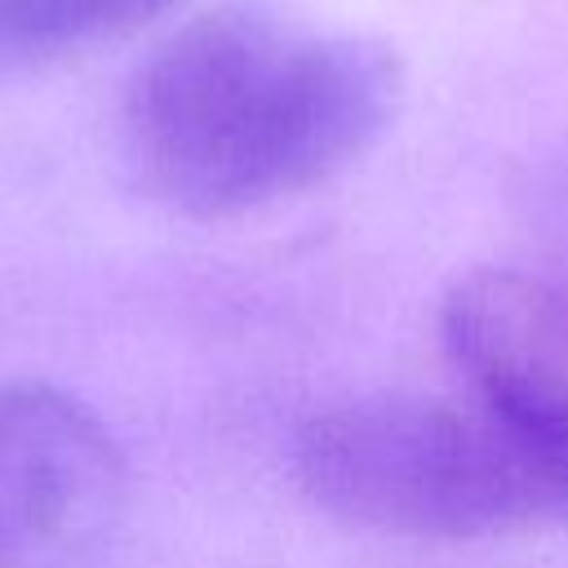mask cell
<instances>
[{"mask_svg": "<svg viewBox=\"0 0 568 568\" xmlns=\"http://www.w3.org/2000/svg\"><path fill=\"white\" fill-rule=\"evenodd\" d=\"M404 102L399 53L297 0H213L129 75L120 160L182 217H240L359 164Z\"/></svg>", "mask_w": 568, "mask_h": 568, "instance_id": "obj_1", "label": "cell"}, {"mask_svg": "<svg viewBox=\"0 0 568 568\" xmlns=\"http://www.w3.org/2000/svg\"><path fill=\"white\" fill-rule=\"evenodd\" d=\"M288 462L311 506L382 537L475 541L564 524L524 444L475 399H342L297 426Z\"/></svg>", "mask_w": 568, "mask_h": 568, "instance_id": "obj_2", "label": "cell"}, {"mask_svg": "<svg viewBox=\"0 0 568 568\" xmlns=\"http://www.w3.org/2000/svg\"><path fill=\"white\" fill-rule=\"evenodd\" d=\"M124 457L67 386H0V568H75L115 524Z\"/></svg>", "mask_w": 568, "mask_h": 568, "instance_id": "obj_3", "label": "cell"}, {"mask_svg": "<svg viewBox=\"0 0 568 568\" xmlns=\"http://www.w3.org/2000/svg\"><path fill=\"white\" fill-rule=\"evenodd\" d=\"M186 0H0V67L111 44Z\"/></svg>", "mask_w": 568, "mask_h": 568, "instance_id": "obj_4", "label": "cell"}, {"mask_svg": "<svg viewBox=\"0 0 568 568\" xmlns=\"http://www.w3.org/2000/svg\"><path fill=\"white\" fill-rule=\"evenodd\" d=\"M550 195H555L550 200V262L532 266V271L550 284V293L559 297V306L568 315V182H559Z\"/></svg>", "mask_w": 568, "mask_h": 568, "instance_id": "obj_5", "label": "cell"}]
</instances>
